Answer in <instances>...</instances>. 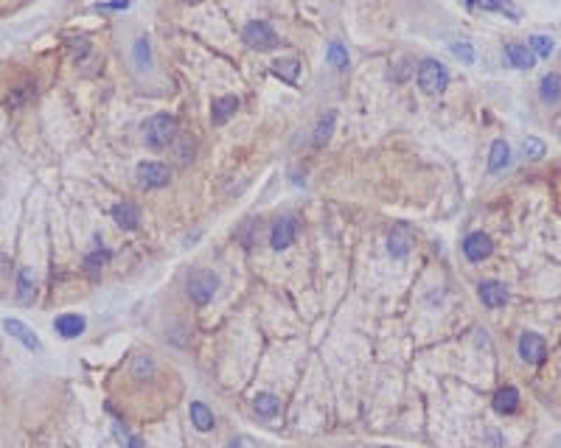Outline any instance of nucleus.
Wrapping results in <instances>:
<instances>
[{"label":"nucleus","instance_id":"nucleus-32","mask_svg":"<svg viewBox=\"0 0 561 448\" xmlns=\"http://www.w3.org/2000/svg\"><path fill=\"white\" fill-rule=\"evenodd\" d=\"M132 0H110V3H98L96 11H121V8H129Z\"/></svg>","mask_w":561,"mask_h":448},{"label":"nucleus","instance_id":"nucleus-25","mask_svg":"<svg viewBox=\"0 0 561 448\" xmlns=\"http://www.w3.org/2000/svg\"><path fill=\"white\" fill-rule=\"evenodd\" d=\"M528 48L533 51V57H539V59H548L550 54H553V40L550 37H545V34H533L531 40H528Z\"/></svg>","mask_w":561,"mask_h":448},{"label":"nucleus","instance_id":"nucleus-4","mask_svg":"<svg viewBox=\"0 0 561 448\" xmlns=\"http://www.w3.org/2000/svg\"><path fill=\"white\" fill-rule=\"evenodd\" d=\"M244 42L253 48V51H272L278 48V34L270 23L264 20H253L244 25Z\"/></svg>","mask_w":561,"mask_h":448},{"label":"nucleus","instance_id":"nucleus-12","mask_svg":"<svg viewBox=\"0 0 561 448\" xmlns=\"http://www.w3.org/2000/svg\"><path fill=\"white\" fill-rule=\"evenodd\" d=\"M412 241H415L412 230H410L407 224H396V227L391 230V238H388V249H391V255H393V258H404V255L410 252Z\"/></svg>","mask_w":561,"mask_h":448},{"label":"nucleus","instance_id":"nucleus-33","mask_svg":"<svg viewBox=\"0 0 561 448\" xmlns=\"http://www.w3.org/2000/svg\"><path fill=\"white\" fill-rule=\"evenodd\" d=\"M127 448H146V443H144L141 437H129V440H127Z\"/></svg>","mask_w":561,"mask_h":448},{"label":"nucleus","instance_id":"nucleus-15","mask_svg":"<svg viewBox=\"0 0 561 448\" xmlns=\"http://www.w3.org/2000/svg\"><path fill=\"white\" fill-rule=\"evenodd\" d=\"M110 213H112V222L121 230H138V224H141V211L132 202H115Z\"/></svg>","mask_w":561,"mask_h":448},{"label":"nucleus","instance_id":"nucleus-17","mask_svg":"<svg viewBox=\"0 0 561 448\" xmlns=\"http://www.w3.org/2000/svg\"><path fill=\"white\" fill-rule=\"evenodd\" d=\"M494 412L497 415H514L516 412V406H519V392H516V387H499L497 389V395H494Z\"/></svg>","mask_w":561,"mask_h":448},{"label":"nucleus","instance_id":"nucleus-11","mask_svg":"<svg viewBox=\"0 0 561 448\" xmlns=\"http://www.w3.org/2000/svg\"><path fill=\"white\" fill-rule=\"evenodd\" d=\"M505 62L511 68H516V71H531L536 65V57H533V51L528 45L511 42V45H505Z\"/></svg>","mask_w":561,"mask_h":448},{"label":"nucleus","instance_id":"nucleus-3","mask_svg":"<svg viewBox=\"0 0 561 448\" xmlns=\"http://www.w3.org/2000/svg\"><path fill=\"white\" fill-rule=\"evenodd\" d=\"M219 289V278L211 272V269H197L191 278H188V297L194 300L197 305H208L214 295Z\"/></svg>","mask_w":561,"mask_h":448},{"label":"nucleus","instance_id":"nucleus-34","mask_svg":"<svg viewBox=\"0 0 561 448\" xmlns=\"http://www.w3.org/2000/svg\"><path fill=\"white\" fill-rule=\"evenodd\" d=\"M466 3H469V6H478V3H480V0H466Z\"/></svg>","mask_w":561,"mask_h":448},{"label":"nucleus","instance_id":"nucleus-23","mask_svg":"<svg viewBox=\"0 0 561 448\" xmlns=\"http://www.w3.org/2000/svg\"><path fill=\"white\" fill-rule=\"evenodd\" d=\"M272 73L287 84H295L298 76H301V62L298 59H278V62H272Z\"/></svg>","mask_w":561,"mask_h":448},{"label":"nucleus","instance_id":"nucleus-1","mask_svg":"<svg viewBox=\"0 0 561 448\" xmlns=\"http://www.w3.org/2000/svg\"><path fill=\"white\" fill-rule=\"evenodd\" d=\"M180 129V124H177V118L174 115H168V112H158V115H152L146 124H144V141H146V146L155 151L166 149V146H171L174 143V138L180 135L177 132Z\"/></svg>","mask_w":561,"mask_h":448},{"label":"nucleus","instance_id":"nucleus-22","mask_svg":"<svg viewBox=\"0 0 561 448\" xmlns=\"http://www.w3.org/2000/svg\"><path fill=\"white\" fill-rule=\"evenodd\" d=\"M539 95L545 104H556L561 98V73H548L539 84Z\"/></svg>","mask_w":561,"mask_h":448},{"label":"nucleus","instance_id":"nucleus-18","mask_svg":"<svg viewBox=\"0 0 561 448\" xmlns=\"http://www.w3.org/2000/svg\"><path fill=\"white\" fill-rule=\"evenodd\" d=\"M334 126H337V112L328 110L325 115H320V121H318V126H315V132H312V146H315V149H323V146L331 141Z\"/></svg>","mask_w":561,"mask_h":448},{"label":"nucleus","instance_id":"nucleus-24","mask_svg":"<svg viewBox=\"0 0 561 448\" xmlns=\"http://www.w3.org/2000/svg\"><path fill=\"white\" fill-rule=\"evenodd\" d=\"M325 62L334 68V71H345L348 68V51H345V45L342 42H328V48H325Z\"/></svg>","mask_w":561,"mask_h":448},{"label":"nucleus","instance_id":"nucleus-9","mask_svg":"<svg viewBox=\"0 0 561 448\" xmlns=\"http://www.w3.org/2000/svg\"><path fill=\"white\" fill-rule=\"evenodd\" d=\"M84 328H87V319L81 317V314H59L57 319H54V331L62 336V339H76L84 334Z\"/></svg>","mask_w":561,"mask_h":448},{"label":"nucleus","instance_id":"nucleus-20","mask_svg":"<svg viewBox=\"0 0 561 448\" xmlns=\"http://www.w3.org/2000/svg\"><path fill=\"white\" fill-rule=\"evenodd\" d=\"M508 163H511V146L505 141H494L491 151H488V171L497 174V171L508 168Z\"/></svg>","mask_w":561,"mask_h":448},{"label":"nucleus","instance_id":"nucleus-16","mask_svg":"<svg viewBox=\"0 0 561 448\" xmlns=\"http://www.w3.org/2000/svg\"><path fill=\"white\" fill-rule=\"evenodd\" d=\"M3 328H6L20 345H25L28 350H40V339H37V334H34L25 322H20V319H3Z\"/></svg>","mask_w":561,"mask_h":448},{"label":"nucleus","instance_id":"nucleus-14","mask_svg":"<svg viewBox=\"0 0 561 448\" xmlns=\"http://www.w3.org/2000/svg\"><path fill=\"white\" fill-rule=\"evenodd\" d=\"M236 110H239V98H236V95H222V98H216L214 107H211V124H214V126H225V124L236 115Z\"/></svg>","mask_w":561,"mask_h":448},{"label":"nucleus","instance_id":"nucleus-8","mask_svg":"<svg viewBox=\"0 0 561 448\" xmlns=\"http://www.w3.org/2000/svg\"><path fill=\"white\" fill-rule=\"evenodd\" d=\"M491 252H494V244H491V238H488L485 232H472V235H466V241H463V255H466L472 264H482Z\"/></svg>","mask_w":561,"mask_h":448},{"label":"nucleus","instance_id":"nucleus-13","mask_svg":"<svg viewBox=\"0 0 561 448\" xmlns=\"http://www.w3.org/2000/svg\"><path fill=\"white\" fill-rule=\"evenodd\" d=\"M478 295H480L482 305H488V308H502L508 302V289L499 281H482Z\"/></svg>","mask_w":561,"mask_h":448},{"label":"nucleus","instance_id":"nucleus-27","mask_svg":"<svg viewBox=\"0 0 561 448\" xmlns=\"http://www.w3.org/2000/svg\"><path fill=\"white\" fill-rule=\"evenodd\" d=\"M478 6H482L485 11H499V14H508L511 20H519V11L514 8L511 0H480Z\"/></svg>","mask_w":561,"mask_h":448},{"label":"nucleus","instance_id":"nucleus-10","mask_svg":"<svg viewBox=\"0 0 561 448\" xmlns=\"http://www.w3.org/2000/svg\"><path fill=\"white\" fill-rule=\"evenodd\" d=\"M17 302L20 305H31L34 297H37V278H34V269L31 266H20L17 272Z\"/></svg>","mask_w":561,"mask_h":448},{"label":"nucleus","instance_id":"nucleus-6","mask_svg":"<svg viewBox=\"0 0 561 448\" xmlns=\"http://www.w3.org/2000/svg\"><path fill=\"white\" fill-rule=\"evenodd\" d=\"M168 179H171V171L163 163L149 160V163H141L138 165V182H141V188H166Z\"/></svg>","mask_w":561,"mask_h":448},{"label":"nucleus","instance_id":"nucleus-21","mask_svg":"<svg viewBox=\"0 0 561 448\" xmlns=\"http://www.w3.org/2000/svg\"><path fill=\"white\" fill-rule=\"evenodd\" d=\"M278 398L272 395V392H258L255 398H253V409H255V415L258 418H275L278 415Z\"/></svg>","mask_w":561,"mask_h":448},{"label":"nucleus","instance_id":"nucleus-31","mask_svg":"<svg viewBox=\"0 0 561 448\" xmlns=\"http://www.w3.org/2000/svg\"><path fill=\"white\" fill-rule=\"evenodd\" d=\"M152 373H155V365H152V359H146V356L135 359V378H138V381H146V378H149Z\"/></svg>","mask_w":561,"mask_h":448},{"label":"nucleus","instance_id":"nucleus-29","mask_svg":"<svg viewBox=\"0 0 561 448\" xmlns=\"http://www.w3.org/2000/svg\"><path fill=\"white\" fill-rule=\"evenodd\" d=\"M522 154L531 157V160H542V157H545V143L536 141V138H528V141L522 143Z\"/></svg>","mask_w":561,"mask_h":448},{"label":"nucleus","instance_id":"nucleus-7","mask_svg":"<svg viewBox=\"0 0 561 448\" xmlns=\"http://www.w3.org/2000/svg\"><path fill=\"white\" fill-rule=\"evenodd\" d=\"M519 356L531 365H542L548 359V342L539 334H522L519 339Z\"/></svg>","mask_w":561,"mask_h":448},{"label":"nucleus","instance_id":"nucleus-5","mask_svg":"<svg viewBox=\"0 0 561 448\" xmlns=\"http://www.w3.org/2000/svg\"><path fill=\"white\" fill-rule=\"evenodd\" d=\"M295 238H298V219L295 216H284V219H278V222L272 224L270 247L275 252H281V249H289L295 244Z\"/></svg>","mask_w":561,"mask_h":448},{"label":"nucleus","instance_id":"nucleus-19","mask_svg":"<svg viewBox=\"0 0 561 448\" xmlns=\"http://www.w3.org/2000/svg\"><path fill=\"white\" fill-rule=\"evenodd\" d=\"M188 415H191V426H194L197 432H211V429L216 426L214 412H211L202 401H194V403L188 406Z\"/></svg>","mask_w":561,"mask_h":448},{"label":"nucleus","instance_id":"nucleus-26","mask_svg":"<svg viewBox=\"0 0 561 448\" xmlns=\"http://www.w3.org/2000/svg\"><path fill=\"white\" fill-rule=\"evenodd\" d=\"M132 51H135V65H138L141 71H146V68L152 65V45H149V40H146V37H138Z\"/></svg>","mask_w":561,"mask_h":448},{"label":"nucleus","instance_id":"nucleus-30","mask_svg":"<svg viewBox=\"0 0 561 448\" xmlns=\"http://www.w3.org/2000/svg\"><path fill=\"white\" fill-rule=\"evenodd\" d=\"M452 54H455L463 65H472V62H475V48H472L469 42H455V45H452Z\"/></svg>","mask_w":561,"mask_h":448},{"label":"nucleus","instance_id":"nucleus-2","mask_svg":"<svg viewBox=\"0 0 561 448\" xmlns=\"http://www.w3.org/2000/svg\"><path fill=\"white\" fill-rule=\"evenodd\" d=\"M415 81L427 95H441L449 87V71L438 59H424L415 71Z\"/></svg>","mask_w":561,"mask_h":448},{"label":"nucleus","instance_id":"nucleus-28","mask_svg":"<svg viewBox=\"0 0 561 448\" xmlns=\"http://www.w3.org/2000/svg\"><path fill=\"white\" fill-rule=\"evenodd\" d=\"M110 261V252L107 249H96V252H90L87 258H84V269L90 272V275H96V272H101V266Z\"/></svg>","mask_w":561,"mask_h":448}]
</instances>
